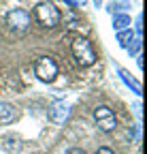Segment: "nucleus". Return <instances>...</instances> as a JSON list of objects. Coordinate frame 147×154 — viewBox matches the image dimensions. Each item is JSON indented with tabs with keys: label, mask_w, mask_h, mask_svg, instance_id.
Segmentation results:
<instances>
[{
	"label": "nucleus",
	"mask_w": 147,
	"mask_h": 154,
	"mask_svg": "<svg viewBox=\"0 0 147 154\" xmlns=\"http://www.w3.org/2000/svg\"><path fill=\"white\" fill-rule=\"evenodd\" d=\"M70 49H72V56H75L79 66H92L96 62V51L85 36H75L70 43Z\"/></svg>",
	"instance_id": "1"
},
{
	"label": "nucleus",
	"mask_w": 147,
	"mask_h": 154,
	"mask_svg": "<svg viewBox=\"0 0 147 154\" xmlns=\"http://www.w3.org/2000/svg\"><path fill=\"white\" fill-rule=\"evenodd\" d=\"M34 73H36V77H39L41 82L51 84V82L58 77L60 69H58V62L53 60L51 56H41L39 60L34 62Z\"/></svg>",
	"instance_id": "2"
},
{
	"label": "nucleus",
	"mask_w": 147,
	"mask_h": 154,
	"mask_svg": "<svg viewBox=\"0 0 147 154\" xmlns=\"http://www.w3.org/2000/svg\"><path fill=\"white\" fill-rule=\"evenodd\" d=\"M34 13H36V19H39V24L45 26V28L58 26V24H60V19H62L60 11L56 9V5H53V2H39V5H36V9H34Z\"/></svg>",
	"instance_id": "3"
},
{
	"label": "nucleus",
	"mask_w": 147,
	"mask_h": 154,
	"mask_svg": "<svg viewBox=\"0 0 147 154\" xmlns=\"http://www.w3.org/2000/svg\"><path fill=\"white\" fill-rule=\"evenodd\" d=\"M94 120L98 124V128L102 133H111L117 128V120H115V113L111 107H107V105H100L94 109Z\"/></svg>",
	"instance_id": "4"
},
{
	"label": "nucleus",
	"mask_w": 147,
	"mask_h": 154,
	"mask_svg": "<svg viewBox=\"0 0 147 154\" xmlns=\"http://www.w3.org/2000/svg\"><path fill=\"white\" fill-rule=\"evenodd\" d=\"M7 26L11 30H26L30 26V15L24 9H13L7 13Z\"/></svg>",
	"instance_id": "5"
},
{
	"label": "nucleus",
	"mask_w": 147,
	"mask_h": 154,
	"mask_svg": "<svg viewBox=\"0 0 147 154\" xmlns=\"http://www.w3.org/2000/svg\"><path fill=\"white\" fill-rule=\"evenodd\" d=\"M68 116H70V107L66 103H62V101H56L49 107V111H47V118L53 124H64L68 120Z\"/></svg>",
	"instance_id": "6"
},
{
	"label": "nucleus",
	"mask_w": 147,
	"mask_h": 154,
	"mask_svg": "<svg viewBox=\"0 0 147 154\" xmlns=\"http://www.w3.org/2000/svg\"><path fill=\"white\" fill-rule=\"evenodd\" d=\"M0 146L7 154H22L24 152V141L22 137H17V135H4L2 139H0Z\"/></svg>",
	"instance_id": "7"
},
{
	"label": "nucleus",
	"mask_w": 147,
	"mask_h": 154,
	"mask_svg": "<svg viewBox=\"0 0 147 154\" xmlns=\"http://www.w3.org/2000/svg\"><path fill=\"white\" fill-rule=\"evenodd\" d=\"M17 118H19V113L11 103H0V124H11Z\"/></svg>",
	"instance_id": "8"
},
{
	"label": "nucleus",
	"mask_w": 147,
	"mask_h": 154,
	"mask_svg": "<svg viewBox=\"0 0 147 154\" xmlns=\"http://www.w3.org/2000/svg\"><path fill=\"white\" fill-rule=\"evenodd\" d=\"M117 75L122 77V82H124V84H126L128 88H130V90H132L134 94H139V96H141V86H139V82H137L134 77H132L130 73L126 71V69H117Z\"/></svg>",
	"instance_id": "9"
},
{
	"label": "nucleus",
	"mask_w": 147,
	"mask_h": 154,
	"mask_svg": "<svg viewBox=\"0 0 147 154\" xmlns=\"http://www.w3.org/2000/svg\"><path fill=\"white\" fill-rule=\"evenodd\" d=\"M126 28H130V17H128V15H115L113 17V30L122 32Z\"/></svg>",
	"instance_id": "10"
},
{
	"label": "nucleus",
	"mask_w": 147,
	"mask_h": 154,
	"mask_svg": "<svg viewBox=\"0 0 147 154\" xmlns=\"http://www.w3.org/2000/svg\"><path fill=\"white\" fill-rule=\"evenodd\" d=\"M132 38H134V30H132V28H126V30L117 32V43H119L122 47H128Z\"/></svg>",
	"instance_id": "11"
},
{
	"label": "nucleus",
	"mask_w": 147,
	"mask_h": 154,
	"mask_svg": "<svg viewBox=\"0 0 147 154\" xmlns=\"http://www.w3.org/2000/svg\"><path fill=\"white\" fill-rule=\"evenodd\" d=\"M126 9H130V7H128V5H117V2H111V5L107 7V11L111 13V15H119V13L126 11Z\"/></svg>",
	"instance_id": "12"
},
{
	"label": "nucleus",
	"mask_w": 147,
	"mask_h": 154,
	"mask_svg": "<svg viewBox=\"0 0 147 154\" xmlns=\"http://www.w3.org/2000/svg\"><path fill=\"white\" fill-rule=\"evenodd\" d=\"M130 43H132V45H128L126 49H128V54H130V56H134V54L141 49V36H139V38H132Z\"/></svg>",
	"instance_id": "13"
},
{
	"label": "nucleus",
	"mask_w": 147,
	"mask_h": 154,
	"mask_svg": "<svg viewBox=\"0 0 147 154\" xmlns=\"http://www.w3.org/2000/svg\"><path fill=\"white\" fill-rule=\"evenodd\" d=\"M137 135H139V126H128V139H137Z\"/></svg>",
	"instance_id": "14"
},
{
	"label": "nucleus",
	"mask_w": 147,
	"mask_h": 154,
	"mask_svg": "<svg viewBox=\"0 0 147 154\" xmlns=\"http://www.w3.org/2000/svg\"><path fill=\"white\" fill-rule=\"evenodd\" d=\"M94 154H115V152H113L111 148H109V146H102V148H98Z\"/></svg>",
	"instance_id": "15"
},
{
	"label": "nucleus",
	"mask_w": 147,
	"mask_h": 154,
	"mask_svg": "<svg viewBox=\"0 0 147 154\" xmlns=\"http://www.w3.org/2000/svg\"><path fill=\"white\" fill-rule=\"evenodd\" d=\"M64 154H85V152H83L81 148H68V150H66Z\"/></svg>",
	"instance_id": "16"
},
{
	"label": "nucleus",
	"mask_w": 147,
	"mask_h": 154,
	"mask_svg": "<svg viewBox=\"0 0 147 154\" xmlns=\"http://www.w3.org/2000/svg\"><path fill=\"white\" fill-rule=\"evenodd\" d=\"M64 5L70 7V9H72V7H77V2H72V0H64Z\"/></svg>",
	"instance_id": "17"
},
{
	"label": "nucleus",
	"mask_w": 147,
	"mask_h": 154,
	"mask_svg": "<svg viewBox=\"0 0 147 154\" xmlns=\"http://www.w3.org/2000/svg\"><path fill=\"white\" fill-rule=\"evenodd\" d=\"M94 5H96V9H100L102 7V0H94Z\"/></svg>",
	"instance_id": "18"
},
{
	"label": "nucleus",
	"mask_w": 147,
	"mask_h": 154,
	"mask_svg": "<svg viewBox=\"0 0 147 154\" xmlns=\"http://www.w3.org/2000/svg\"><path fill=\"white\" fill-rule=\"evenodd\" d=\"M87 2V0H77V5H85Z\"/></svg>",
	"instance_id": "19"
},
{
	"label": "nucleus",
	"mask_w": 147,
	"mask_h": 154,
	"mask_svg": "<svg viewBox=\"0 0 147 154\" xmlns=\"http://www.w3.org/2000/svg\"><path fill=\"white\" fill-rule=\"evenodd\" d=\"M113 2H115V0H113Z\"/></svg>",
	"instance_id": "20"
}]
</instances>
